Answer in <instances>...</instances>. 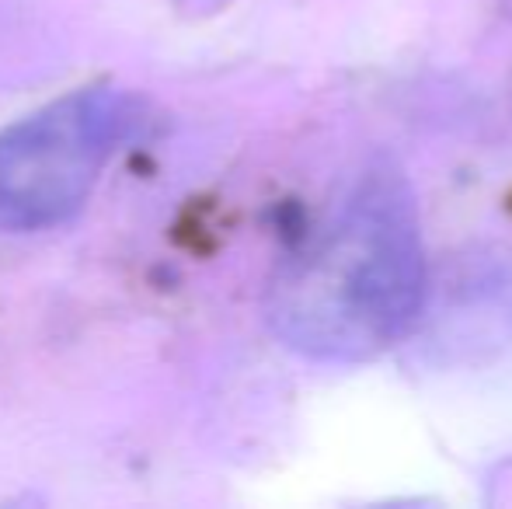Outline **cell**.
Segmentation results:
<instances>
[{
    "label": "cell",
    "mask_w": 512,
    "mask_h": 509,
    "mask_svg": "<svg viewBox=\"0 0 512 509\" xmlns=\"http://www.w3.org/2000/svg\"><path fill=\"white\" fill-rule=\"evenodd\" d=\"M415 199L391 161L363 171L331 220L269 286V321L321 363H366L411 332L425 307Z\"/></svg>",
    "instance_id": "obj_1"
},
{
    "label": "cell",
    "mask_w": 512,
    "mask_h": 509,
    "mask_svg": "<svg viewBox=\"0 0 512 509\" xmlns=\"http://www.w3.org/2000/svg\"><path fill=\"white\" fill-rule=\"evenodd\" d=\"M136 123V98L95 84L0 129V231H49L77 217Z\"/></svg>",
    "instance_id": "obj_2"
}]
</instances>
